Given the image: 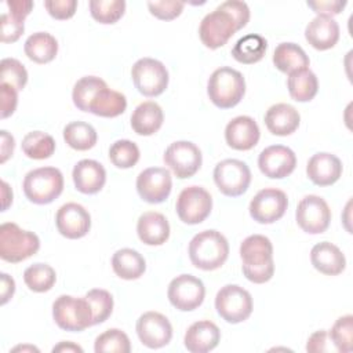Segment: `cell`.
Masks as SVG:
<instances>
[{
	"mask_svg": "<svg viewBox=\"0 0 353 353\" xmlns=\"http://www.w3.org/2000/svg\"><path fill=\"white\" fill-rule=\"evenodd\" d=\"M55 324L70 332H79L92 324V309L85 298L59 295L52 303Z\"/></svg>",
	"mask_w": 353,
	"mask_h": 353,
	"instance_id": "obj_8",
	"label": "cell"
},
{
	"mask_svg": "<svg viewBox=\"0 0 353 353\" xmlns=\"http://www.w3.org/2000/svg\"><path fill=\"white\" fill-rule=\"evenodd\" d=\"M0 285H1V305H6L14 295L15 292V281L12 277H10L7 273H1L0 274Z\"/></svg>",
	"mask_w": 353,
	"mask_h": 353,
	"instance_id": "obj_51",
	"label": "cell"
},
{
	"mask_svg": "<svg viewBox=\"0 0 353 353\" xmlns=\"http://www.w3.org/2000/svg\"><path fill=\"white\" fill-rule=\"evenodd\" d=\"M212 197L201 186L185 188L175 203V211L179 219L188 225L201 223L211 212Z\"/></svg>",
	"mask_w": 353,
	"mask_h": 353,
	"instance_id": "obj_13",
	"label": "cell"
},
{
	"mask_svg": "<svg viewBox=\"0 0 353 353\" xmlns=\"http://www.w3.org/2000/svg\"><path fill=\"white\" fill-rule=\"evenodd\" d=\"M65 142L74 150H88L98 139L95 128L85 121H72L63 128Z\"/></svg>",
	"mask_w": 353,
	"mask_h": 353,
	"instance_id": "obj_35",
	"label": "cell"
},
{
	"mask_svg": "<svg viewBox=\"0 0 353 353\" xmlns=\"http://www.w3.org/2000/svg\"><path fill=\"white\" fill-rule=\"evenodd\" d=\"M112 268L116 276L124 280H137L146 270L145 258L132 248L117 250L112 256Z\"/></svg>",
	"mask_w": 353,
	"mask_h": 353,
	"instance_id": "obj_30",
	"label": "cell"
},
{
	"mask_svg": "<svg viewBox=\"0 0 353 353\" xmlns=\"http://www.w3.org/2000/svg\"><path fill=\"white\" fill-rule=\"evenodd\" d=\"M301 123L299 112L290 103L272 105L265 113V124L273 135L285 137L296 131Z\"/></svg>",
	"mask_w": 353,
	"mask_h": 353,
	"instance_id": "obj_28",
	"label": "cell"
},
{
	"mask_svg": "<svg viewBox=\"0 0 353 353\" xmlns=\"http://www.w3.org/2000/svg\"><path fill=\"white\" fill-rule=\"evenodd\" d=\"M307 7H310L317 15L320 17H330L332 18V15L339 14L345 7H346V1H341V0H319V1H307L306 3Z\"/></svg>",
	"mask_w": 353,
	"mask_h": 353,
	"instance_id": "obj_48",
	"label": "cell"
},
{
	"mask_svg": "<svg viewBox=\"0 0 353 353\" xmlns=\"http://www.w3.org/2000/svg\"><path fill=\"white\" fill-rule=\"evenodd\" d=\"M328 336L336 352L349 353L353 349V316L339 317L331 327Z\"/></svg>",
	"mask_w": 353,
	"mask_h": 353,
	"instance_id": "obj_41",
	"label": "cell"
},
{
	"mask_svg": "<svg viewBox=\"0 0 353 353\" xmlns=\"http://www.w3.org/2000/svg\"><path fill=\"white\" fill-rule=\"evenodd\" d=\"M1 200H3L1 211H6L8 205L12 203V190L6 181H1Z\"/></svg>",
	"mask_w": 353,
	"mask_h": 353,
	"instance_id": "obj_53",
	"label": "cell"
},
{
	"mask_svg": "<svg viewBox=\"0 0 353 353\" xmlns=\"http://www.w3.org/2000/svg\"><path fill=\"white\" fill-rule=\"evenodd\" d=\"M171 189V172L164 167H149L137 176V192L146 203H163L170 196Z\"/></svg>",
	"mask_w": 353,
	"mask_h": 353,
	"instance_id": "obj_17",
	"label": "cell"
},
{
	"mask_svg": "<svg viewBox=\"0 0 353 353\" xmlns=\"http://www.w3.org/2000/svg\"><path fill=\"white\" fill-rule=\"evenodd\" d=\"M221 331L218 325L210 320H199L193 323L185 332V347L192 353H207L218 346Z\"/></svg>",
	"mask_w": 353,
	"mask_h": 353,
	"instance_id": "obj_23",
	"label": "cell"
},
{
	"mask_svg": "<svg viewBox=\"0 0 353 353\" xmlns=\"http://www.w3.org/2000/svg\"><path fill=\"white\" fill-rule=\"evenodd\" d=\"M250 21V8L247 3L228 0L221 3L214 11L208 12L200 22L199 36L201 43L216 50Z\"/></svg>",
	"mask_w": 353,
	"mask_h": 353,
	"instance_id": "obj_1",
	"label": "cell"
},
{
	"mask_svg": "<svg viewBox=\"0 0 353 353\" xmlns=\"http://www.w3.org/2000/svg\"><path fill=\"white\" fill-rule=\"evenodd\" d=\"M22 152L33 160H44L55 152V141L43 131L28 132L22 139Z\"/></svg>",
	"mask_w": 353,
	"mask_h": 353,
	"instance_id": "obj_36",
	"label": "cell"
},
{
	"mask_svg": "<svg viewBox=\"0 0 353 353\" xmlns=\"http://www.w3.org/2000/svg\"><path fill=\"white\" fill-rule=\"evenodd\" d=\"M135 88L145 97H157L168 85V70L163 62L154 58H141L131 68Z\"/></svg>",
	"mask_w": 353,
	"mask_h": 353,
	"instance_id": "obj_10",
	"label": "cell"
},
{
	"mask_svg": "<svg viewBox=\"0 0 353 353\" xmlns=\"http://www.w3.org/2000/svg\"><path fill=\"white\" fill-rule=\"evenodd\" d=\"M23 193L34 204H48L63 190V175L55 167H40L29 171L23 178Z\"/></svg>",
	"mask_w": 353,
	"mask_h": 353,
	"instance_id": "obj_7",
	"label": "cell"
},
{
	"mask_svg": "<svg viewBox=\"0 0 353 353\" xmlns=\"http://www.w3.org/2000/svg\"><path fill=\"white\" fill-rule=\"evenodd\" d=\"M0 39L3 43L17 41L25 30L23 19H19L10 12H3L0 17Z\"/></svg>",
	"mask_w": 353,
	"mask_h": 353,
	"instance_id": "obj_44",
	"label": "cell"
},
{
	"mask_svg": "<svg viewBox=\"0 0 353 353\" xmlns=\"http://www.w3.org/2000/svg\"><path fill=\"white\" fill-rule=\"evenodd\" d=\"M273 63L283 73L307 68L310 61L303 48L295 43H280L273 52Z\"/></svg>",
	"mask_w": 353,
	"mask_h": 353,
	"instance_id": "obj_32",
	"label": "cell"
},
{
	"mask_svg": "<svg viewBox=\"0 0 353 353\" xmlns=\"http://www.w3.org/2000/svg\"><path fill=\"white\" fill-rule=\"evenodd\" d=\"M214 182L222 194L229 197L241 196L251 183L250 167L241 160L225 159L214 168Z\"/></svg>",
	"mask_w": 353,
	"mask_h": 353,
	"instance_id": "obj_11",
	"label": "cell"
},
{
	"mask_svg": "<svg viewBox=\"0 0 353 353\" xmlns=\"http://www.w3.org/2000/svg\"><path fill=\"white\" fill-rule=\"evenodd\" d=\"M139 148L130 139H119L109 148V159L117 168H131L139 160Z\"/></svg>",
	"mask_w": 353,
	"mask_h": 353,
	"instance_id": "obj_39",
	"label": "cell"
},
{
	"mask_svg": "<svg viewBox=\"0 0 353 353\" xmlns=\"http://www.w3.org/2000/svg\"><path fill=\"white\" fill-rule=\"evenodd\" d=\"M310 262L316 270L327 276H336L346 268L343 252L330 241H321L313 245L310 251Z\"/></svg>",
	"mask_w": 353,
	"mask_h": 353,
	"instance_id": "obj_26",
	"label": "cell"
},
{
	"mask_svg": "<svg viewBox=\"0 0 353 353\" xmlns=\"http://www.w3.org/2000/svg\"><path fill=\"white\" fill-rule=\"evenodd\" d=\"M295 218L298 226L309 233L319 234L328 229L331 222V210L327 201L317 194H307L298 203Z\"/></svg>",
	"mask_w": 353,
	"mask_h": 353,
	"instance_id": "obj_15",
	"label": "cell"
},
{
	"mask_svg": "<svg viewBox=\"0 0 353 353\" xmlns=\"http://www.w3.org/2000/svg\"><path fill=\"white\" fill-rule=\"evenodd\" d=\"M328 332L325 330H319L316 332H313L306 343V350L312 352V353H321V352H328L331 347L328 346Z\"/></svg>",
	"mask_w": 353,
	"mask_h": 353,
	"instance_id": "obj_49",
	"label": "cell"
},
{
	"mask_svg": "<svg viewBox=\"0 0 353 353\" xmlns=\"http://www.w3.org/2000/svg\"><path fill=\"white\" fill-rule=\"evenodd\" d=\"M23 50L30 61L43 65L51 62L57 57L58 41L47 32H36L26 39Z\"/></svg>",
	"mask_w": 353,
	"mask_h": 353,
	"instance_id": "obj_31",
	"label": "cell"
},
{
	"mask_svg": "<svg viewBox=\"0 0 353 353\" xmlns=\"http://www.w3.org/2000/svg\"><path fill=\"white\" fill-rule=\"evenodd\" d=\"M23 281L33 292H47L54 287L57 273L50 265L37 262L25 269Z\"/></svg>",
	"mask_w": 353,
	"mask_h": 353,
	"instance_id": "obj_37",
	"label": "cell"
},
{
	"mask_svg": "<svg viewBox=\"0 0 353 353\" xmlns=\"http://www.w3.org/2000/svg\"><path fill=\"white\" fill-rule=\"evenodd\" d=\"M296 165V156L292 149L284 145H272L265 148L258 157L261 172L272 179L288 176Z\"/></svg>",
	"mask_w": 353,
	"mask_h": 353,
	"instance_id": "obj_19",
	"label": "cell"
},
{
	"mask_svg": "<svg viewBox=\"0 0 353 353\" xmlns=\"http://www.w3.org/2000/svg\"><path fill=\"white\" fill-rule=\"evenodd\" d=\"M72 99L79 110L101 117L120 116L127 108L125 95L109 88L105 80L97 76L79 79L73 85Z\"/></svg>",
	"mask_w": 353,
	"mask_h": 353,
	"instance_id": "obj_2",
	"label": "cell"
},
{
	"mask_svg": "<svg viewBox=\"0 0 353 353\" xmlns=\"http://www.w3.org/2000/svg\"><path fill=\"white\" fill-rule=\"evenodd\" d=\"M40 248V239L36 233L23 230L14 222L0 226V258L17 263L34 255Z\"/></svg>",
	"mask_w": 353,
	"mask_h": 353,
	"instance_id": "obj_6",
	"label": "cell"
},
{
	"mask_svg": "<svg viewBox=\"0 0 353 353\" xmlns=\"http://www.w3.org/2000/svg\"><path fill=\"white\" fill-rule=\"evenodd\" d=\"M58 232L66 239L84 237L91 228L90 212L77 203H66L59 207L55 215Z\"/></svg>",
	"mask_w": 353,
	"mask_h": 353,
	"instance_id": "obj_20",
	"label": "cell"
},
{
	"mask_svg": "<svg viewBox=\"0 0 353 353\" xmlns=\"http://www.w3.org/2000/svg\"><path fill=\"white\" fill-rule=\"evenodd\" d=\"M52 352H79V353H83V349L73 343V342H59L57 346L52 347Z\"/></svg>",
	"mask_w": 353,
	"mask_h": 353,
	"instance_id": "obj_54",
	"label": "cell"
},
{
	"mask_svg": "<svg viewBox=\"0 0 353 353\" xmlns=\"http://www.w3.org/2000/svg\"><path fill=\"white\" fill-rule=\"evenodd\" d=\"M305 39L316 50H330L339 40V25L334 18L317 15L306 25Z\"/></svg>",
	"mask_w": 353,
	"mask_h": 353,
	"instance_id": "obj_25",
	"label": "cell"
},
{
	"mask_svg": "<svg viewBox=\"0 0 353 353\" xmlns=\"http://www.w3.org/2000/svg\"><path fill=\"white\" fill-rule=\"evenodd\" d=\"M6 6L11 15L25 21V18L30 14V11L33 8V1H30V0H8V1H6Z\"/></svg>",
	"mask_w": 353,
	"mask_h": 353,
	"instance_id": "obj_50",
	"label": "cell"
},
{
	"mask_svg": "<svg viewBox=\"0 0 353 353\" xmlns=\"http://www.w3.org/2000/svg\"><path fill=\"white\" fill-rule=\"evenodd\" d=\"M287 88L296 102H309L317 94L319 80L309 68H303L288 74Z\"/></svg>",
	"mask_w": 353,
	"mask_h": 353,
	"instance_id": "obj_33",
	"label": "cell"
},
{
	"mask_svg": "<svg viewBox=\"0 0 353 353\" xmlns=\"http://www.w3.org/2000/svg\"><path fill=\"white\" fill-rule=\"evenodd\" d=\"M73 182L79 192L84 194L98 193L106 182L105 167L91 159H83L73 167Z\"/></svg>",
	"mask_w": 353,
	"mask_h": 353,
	"instance_id": "obj_24",
	"label": "cell"
},
{
	"mask_svg": "<svg viewBox=\"0 0 353 353\" xmlns=\"http://www.w3.org/2000/svg\"><path fill=\"white\" fill-rule=\"evenodd\" d=\"M137 334L142 345L149 349H160L170 343L172 325L170 320L159 312H146L137 320Z\"/></svg>",
	"mask_w": 353,
	"mask_h": 353,
	"instance_id": "obj_18",
	"label": "cell"
},
{
	"mask_svg": "<svg viewBox=\"0 0 353 353\" xmlns=\"http://www.w3.org/2000/svg\"><path fill=\"white\" fill-rule=\"evenodd\" d=\"M185 3L176 0H161V1H149L148 8L152 15L163 21H171L181 15L183 11Z\"/></svg>",
	"mask_w": 353,
	"mask_h": 353,
	"instance_id": "obj_45",
	"label": "cell"
},
{
	"mask_svg": "<svg viewBox=\"0 0 353 353\" xmlns=\"http://www.w3.org/2000/svg\"><path fill=\"white\" fill-rule=\"evenodd\" d=\"M164 121L163 109L153 101L139 103L131 114V127L138 135L149 137L160 130Z\"/></svg>",
	"mask_w": 353,
	"mask_h": 353,
	"instance_id": "obj_29",
	"label": "cell"
},
{
	"mask_svg": "<svg viewBox=\"0 0 353 353\" xmlns=\"http://www.w3.org/2000/svg\"><path fill=\"white\" fill-rule=\"evenodd\" d=\"M241 270L247 280L263 284L273 277V245L263 234H251L240 244Z\"/></svg>",
	"mask_w": 353,
	"mask_h": 353,
	"instance_id": "obj_3",
	"label": "cell"
},
{
	"mask_svg": "<svg viewBox=\"0 0 353 353\" xmlns=\"http://www.w3.org/2000/svg\"><path fill=\"white\" fill-rule=\"evenodd\" d=\"M0 103H1V119L11 116L17 109L18 91L8 84L0 83Z\"/></svg>",
	"mask_w": 353,
	"mask_h": 353,
	"instance_id": "obj_47",
	"label": "cell"
},
{
	"mask_svg": "<svg viewBox=\"0 0 353 353\" xmlns=\"http://www.w3.org/2000/svg\"><path fill=\"white\" fill-rule=\"evenodd\" d=\"M259 127L250 116H237L232 119L225 128L226 143L236 150H250L259 141Z\"/></svg>",
	"mask_w": 353,
	"mask_h": 353,
	"instance_id": "obj_21",
	"label": "cell"
},
{
	"mask_svg": "<svg viewBox=\"0 0 353 353\" xmlns=\"http://www.w3.org/2000/svg\"><path fill=\"white\" fill-rule=\"evenodd\" d=\"M163 160L176 178L185 179L193 176L200 170L203 156L199 146L193 142L176 141L165 149Z\"/></svg>",
	"mask_w": 353,
	"mask_h": 353,
	"instance_id": "obj_12",
	"label": "cell"
},
{
	"mask_svg": "<svg viewBox=\"0 0 353 353\" xmlns=\"http://www.w3.org/2000/svg\"><path fill=\"white\" fill-rule=\"evenodd\" d=\"M94 350L97 353H130V338L119 328L106 330L95 338Z\"/></svg>",
	"mask_w": 353,
	"mask_h": 353,
	"instance_id": "obj_38",
	"label": "cell"
},
{
	"mask_svg": "<svg viewBox=\"0 0 353 353\" xmlns=\"http://www.w3.org/2000/svg\"><path fill=\"white\" fill-rule=\"evenodd\" d=\"M252 307L251 294L237 284H226L216 292L215 309L230 324L247 320L252 313Z\"/></svg>",
	"mask_w": 353,
	"mask_h": 353,
	"instance_id": "obj_9",
	"label": "cell"
},
{
	"mask_svg": "<svg viewBox=\"0 0 353 353\" xmlns=\"http://www.w3.org/2000/svg\"><path fill=\"white\" fill-rule=\"evenodd\" d=\"M170 303L181 312L197 309L205 296L203 281L192 274H179L171 280L167 290Z\"/></svg>",
	"mask_w": 353,
	"mask_h": 353,
	"instance_id": "obj_14",
	"label": "cell"
},
{
	"mask_svg": "<svg viewBox=\"0 0 353 353\" xmlns=\"http://www.w3.org/2000/svg\"><path fill=\"white\" fill-rule=\"evenodd\" d=\"M1 156H0V163H6L8 157L12 156L14 148H15V141L14 137L10 135L6 130H1Z\"/></svg>",
	"mask_w": 353,
	"mask_h": 353,
	"instance_id": "obj_52",
	"label": "cell"
},
{
	"mask_svg": "<svg viewBox=\"0 0 353 353\" xmlns=\"http://www.w3.org/2000/svg\"><path fill=\"white\" fill-rule=\"evenodd\" d=\"M92 309V324H101L109 319L113 312V296L102 288H92L84 296Z\"/></svg>",
	"mask_w": 353,
	"mask_h": 353,
	"instance_id": "obj_42",
	"label": "cell"
},
{
	"mask_svg": "<svg viewBox=\"0 0 353 353\" xmlns=\"http://www.w3.org/2000/svg\"><path fill=\"white\" fill-rule=\"evenodd\" d=\"M0 79L3 84L21 91L28 83V72L25 66L15 58H4L0 62Z\"/></svg>",
	"mask_w": 353,
	"mask_h": 353,
	"instance_id": "obj_43",
	"label": "cell"
},
{
	"mask_svg": "<svg viewBox=\"0 0 353 353\" xmlns=\"http://www.w3.org/2000/svg\"><path fill=\"white\" fill-rule=\"evenodd\" d=\"M306 174L314 185L330 186L341 178L342 161L332 153L319 152L309 159Z\"/></svg>",
	"mask_w": 353,
	"mask_h": 353,
	"instance_id": "obj_22",
	"label": "cell"
},
{
	"mask_svg": "<svg viewBox=\"0 0 353 353\" xmlns=\"http://www.w3.org/2000/svg\"><path fill=\"white\" fill-rule=\"evenodd\" d=\"M88 6L91 17L105 25L117 22L125 11L124 0H91Z\"/></svg>",
	"mask_w": 353,
	"mask_h": 353,
	"instance_id": "obj_40",
	"label": "cell"
},
{
	"mask_svg": "<svg viewBox=\"0 0 353 353\" xmlns=\"http://www.w3.org/2000/svg\"><path fill=\"white\" fill-rule=\"evenodd\" d=\"M44 7L55 19H69L74 15L77 8L76 0H47Z\"/></svg>",
	"mask_w": 353,
	"mask_h": 353,
	"instance_id": "obj_46",
	"label": "cell"
},
{
	"mask_svg": "<svg viewBox=\"0 0 353 353\" xmlns=\"http://www.w3.org/2000/svg\"><path fill=\"white\" fill-rule=\"evenodd\" d=\"M207 94L210 101L221 109L236 106L245 94L244 76L229 66L215 69L207 83Z\"/></svg>",
	"mask_w": 353,
	"mask_h": 353,
	"instance_id": "obj_5",
	"label": "cell"
},
{
	"mask_svg": "<svg viewBox=\"0 0 353 353\" xmlns=\"http://www.w3.org/2000/svg\"><path fill=\"white\" fill-rule=\"evenodd\" d=\"M25 349H30V350H37L39 352V349H36L34 346H17L12 350H25Z\"/></svg>",
	"mask_w": 353,
	"mask_h": 353,
	"instance_id": "obj_55",
	"label": "cell"
},
{
	"mask_svg": "<svg viewBox=\"0 0 353 353\" xmlns=\"http://www.w3.org/2000/svg\"><path fill=\"white\" fill-rule=\"evenodd\" d=\"M287 207L288 197L283 190L265 188L250 201V215L258 223H273L284 215Z\"/></svg>",
	"mask_w": 353,
	"mask_h": 353,
	"instance_id": "obj_16",
	"label": "cell"
},
{
	"mask_svg": "<svg viewBox=\"0 0 353 353\" xmlns=\"http://www.w3.org/2000/svg\"><path fill=\"white\" fill-rule=\"evenodd\" d=\"M188 252L190 262L197 269L215 270L228 259L229 243L221 232L208 229L193 236Z\"/></svg>",
	"mask_w": 353,
	"mask_h": 353,
	"instance_id": "obj_4",
	"label": "cell"
},
{
	"mask_svg": "<svg viewBox=\"0 0 353 353\" xmlns=\"http://www.w3.org/2000/svg\"><path fill=\"white\" fill-rule=\"evenodd\" d=\"M266 48L268 41L265 37L256 33H248L234 43L232 57L240 63L251 65L259 62L265 57Z\"/></svg>",
	"mask_w": 353,
	"mask_h": 353,
	"instance_id": "obj_34",
	"label": "cell"
},
{
	"mask_svg": "<svg viewBox=\"0 0 353 353\" xmlns=\"http://www.w3.org/2000/svg\"><path fill=\"white\" fill-rule=\"evenodd\" d=\"M137 233L143 244L161 245L170 237V223L163 214L148 211L138 218Z\"/></svg>",
	"mask_w": 353,
	"mask_h": 353,
	"instance_id": "obj_27",
	"label": "cell"
}]
</instances>
